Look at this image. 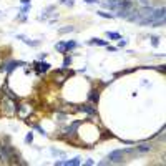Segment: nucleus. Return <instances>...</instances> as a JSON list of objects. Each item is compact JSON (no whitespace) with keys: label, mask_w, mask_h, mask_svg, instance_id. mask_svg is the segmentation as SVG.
<instances>
[{"label":"nucleus","mask_w":166,"mask_h":166,"mask_svg":"<svg viewBox=\"0 0 166 166\" xmlns=\"http://www.w3.org/2000/svg\"><path fill=\"white\" fill-rule=\"evenodd\" d=\"M2 113L5 115V116H13V115H17V105L15 101H13V98H4L2 100Z\"/></svg>","instance_id":"obj_1"},{"label":"nucleus","mask_w":166,"mask_h":166,"mask_svg":"<svg viewBox=\"0 0 166 166\" xmlns=\"http://www.w3.org/2000/svg\"><path fill=\"white\" fill-rule=\"evenodd\" d=\"M123 156H124L123 150H115L108 155V160L110 163H123Z\"/></svg>","instance_id":"obj_2"},{"label":"nucleus","mask_w":166,"mask_h":166,"mask_svg":"<svg viewBox=\"0 0 166 166\" xmlns=\"http://www.w3.org/2000/svg\"><path fill=\"white\" fill-rule=\"evenodd\" d=\"M78 126H80V123H73V124H70V126H68V128H65V130H63V133H65V135L67 136H72V135H75V133H77V128Z\"/></svg>","instance_id":"obj_3"},{"label":"nucleus","mask_w":166,"mask_h":166,"mask_svg":"<svg viewBox=\"0 0 166 166\" xmlns=\"http://www.w3.org/2000/svg\"><path fill=\"white\" fill-rule=\"evenodd\" d=\"M17 38H20L22 42H25L27 45H30V47H37V45L40 43V40H28V38L23 37V35H17Z\"/></svg>","instance_id":"obj_4"},{"label":"nucleus","mask_w":166,"mask_h":166,"mask_svg":"<svg viewBox=\"0 0 166 166\" xmlns=\"http://www.w3.org/2000/svg\"><path fill=\"white\" fill-rule=\"evenodd\" d=\"M77 165H82V160L80 158H73V160H65L63 161V166H77Z\"/></svg>","instance_id":"obj_5"},{"label":"nucleus","mask_w":166,"mask_h":166,"mask_svg":"<svg viewBox=\"0 0 166 166\" xmlns=\"http://www.w3.org/2000/svg\"><path fill=\"white\" fill-rule=\"evenodd\" d=\"M78 110H82V111H87L88 115H95V113H96L95 106H90V105H82V106H78Z\"/></svg>","instance_id":"obj_6"},{"label":"nucleus","mask_w":166,"mask_h":166,"mask_svg":"<svg viewBox=\"0 0 166 166\" xmlns=\"http://www.w3.org/2000/svg\"><path fill=\"white\" fill-rule=\"evenodd\" d=\"M88 45H103V47H108V42L100 40V38H91V40H88Z\"/></svg>","instance_id":"obj_7"},{"label":"nucleus","mask_w":166,"mask_h":166,"mask_svg":"<svg viewBox=\"0 0 166 166\" xmlns=\"http://www.w3.org/2000/svg\"><path fill=\"white\" fill-rule=\"evenodd\" d=\"M151 150V145H140L136 146V151H138V155H143V153H146V151Z\"/></svg>","instance_id":"obj_8"},{"label":"nucleus","mask_w":166,"mask_h":166,"mask_svg":"<svg viewBox=\"0 0 166 166\" xmlns=\"http://www.w3.org/2000/svg\"><path fill=\"white\" fill-rule=\"evenodd\" d=\"M48 68H50V65H48V63H45V62L37 63V70H38V72H47Z\"/></svg>","instance_id":"obj_9"},{"label":"nucleus","mask_w":166,"mask_h":166,"mask_svg":"<svg viewBox=\"0 0 166 166\" xmlns=\"http://www.w3.org/2000/svg\"><path fill=\"white\" fill-rule=\"evenodd\" d=\"M98 98H100V91H98V90H91V91H90V100L96 103V101H98Z\"/></svg>","instance_id":"obj_10"},{"label":"nucleus","mask_w":166,"mask_h":166,"mask_svg":"<svg viewBox=\"0 0 166 166\" xmlns=\"http://www.w3.org/2000/svg\"><path fill=\"white\" fill-rule=\"evenodd\" d=\"M55 77H57V80H55V82H57L58 85H62V83L65 82V80H67V78H65V77L62 75V72H55Z\"/></svg>","instance_id":"obj_11"},{"label":"nucleus","mask_w":166,"mask_h":166,"mask_svg":"<svg viewBox=\"0 0 166 166\" xmlns=\"http://www.w3.org/2000/svg\"><path fill=\"white\" fill-rule=\"evenodd\" d=\"M75 30V28H73L72 25H68V27H63V28H60V30H58V33H60V35H63V33H70V32H73Z\"/></svg>","instance_id":"obj_12"},{"label":"nucleus","mask_w":166,"mask_h":166,"mask_svg":"<svg viewBox=\"0 0 166 166\" xmlns=\"http://www.w3.org/2000/svg\"><path fill=\"white\" fill-rule=\"evenodd\" d=\"M57 52H60V53H67V50H65V43H57Z\"/></svg>","instance_id":"obj_13"},{"label":"nucleus","mask_w":166,"mask_h":166,"mask_svg":"<svg viewBox=\"0 0 166 166\" xmlns=\"http://www.w3.org/2000/svg\"><path fill=\"white\" fill-rule=\"evenodd\" d=\"M96 13H98V15L100 17H103V18H113V13H105V12H101V10H100V12H96Z\"/></svg>","instance_id":"obj_14"},{"label":"nucleus","mask_w":166,"mask_h":166,"mask_svg":"<svg viewBox=\"0 0 166 166\" xmlns=\"http://www.w3.org/2000/svg\"><path fill=\"white\" fill-rule=\"evenodd\" d=\"M151 45H153V47H158V45H160V37H151Z\"/></svg>","instance_id":"obj_15"},{"label":"nucleus","mask_w":166,"mask_h":166,"mask_svg":"<svg viewBox=\"0 0 166 166\" xmlns=\"http://www.w3.org/2000/svg\"><path fill=\"white\" fill-rule=\"evenodd\" d=\"M77 47V43L75 42H68V43H65V50H72V48Z\"/></svg>","instance_id":"obj_16"},{"label":"nucleus","mask_w":166,"mask_h":166,"mask_svg":"<svg viewBox=\"0 0 166 166\" xmlns=\"http://www.w3.org/2000/svg\"><path fill=\"white\" fill-rule=\"evenodd\" d=\"M52 155H55V156H65V153L63 151H60V150H55V148H52Z\"/></svg>","instance_id":"obj_17"},{"label":"nucleus","mask_w":166,"mask_h":166,"mask_svg":"<svg viewBox=\"0 0 166 166\" xmlns=\"http://www.w3.org/2000/svg\"><path fill=\"white\" fill-rule=\"evenodd\" d=\"M165 25V18H160V20L153 22V27H163Z\"/></svg>","instance_id":"obj_18"},{"label":"nucleus","mask_w":166,"mask_h":166,"mask_svg":"<svg viewBox=\"0 0 166 166\" xmlns=\"http://www.w3.org/2000/svg\"><path fill=\"white\" fill-rule=\"evenodd\" d=\"M106 37H108V38H120V33H116V32H108Z\"/></svg>","instance_id":"obj_19"},{"label":"nucleus","mask_w":166,"mask_h":166,"mask_svg":"<svg viewBox=\"0 0 166 166\" xmlns=\"http://www.w3.org/2000/svg\"><path fill=\"white\" fill-rule=\"evenodd\" d=\"M33 128H35V130L38 131V133H40V135H47V133H45V130H43V128H42L40 124H33Z\"/></svg>","instance_id":"obj_20"},{"label":"nucleus","mask_w":166,"mask_h":166,"mask_svg":"<svg viewBox=\"0 0 166 166\" xmlns=\"http://www.w3.org/2000/svg\"><path fill=\"white\" fill-rule=\"evenodd\" d=\"M70 63H72V60H70V57H67V58H65V60H63V67L67 68L68 65H70Z\"/></svg>","instance_id":"obj_21"},{"label":"nucleus","mask_w":166,"mask_h":166,"mask_svg":"<svg viewBox=\"0 0 166 166\" xmlns=\"http://www.w3.org/2000/svg\"><path fill=\"white\" fill-rule=\"evenodd\" d=\"M32 140H33V135H32V133H28V135L25 136V141H27V143H32Z\"/></svg>","instance_id":"obj_22"},{"label":"nucleus","mask_w":166,"mask_h":166,"mask_svg":"<svg viewBox=\"0 0 166 166\" xmlns=\"http://www.w3.org/2000/svg\"><path fill=\"white\" fill-rule=\"evenodd\" d=\"M18 20H27V13L20 12V15H18Z\"/></svg>","instance_id":"obj_23"},{"label":"nucleus","mask_w":166,"mask_h":166,"mask_svg":"<svg viewBox=\"0 0 166 166\" xmlns=\"http://www.w3.org/2000/svg\"><path fill=\"white\" fill-rule=\"evenodd\" d=\"M60 2H62V4H67L68 7H72V5H73V2H72V0H60Z\"/></svg>","instance_id":"obj_24"},{"label":"nucleus","mask_w":166,"mask_h":166,"mask_svg":"<svg viewBox=\"0 0 166 166\" xmlns=\"http://www.w3.org/2000/svg\"><path fill=\"white\" fill-rule=\"evenodd\" d=\"M85 4H98V0H85Z\"/></svg>","instance_id":"obj_25"},{"label":"nucleus","mask_w":166,"mask_h":166,"mask_svg":"<svg viewBox=\"0 0 166 166\" xmlns=\"http://www.w3.org/2000/svg\"><path fill=\"white\" fill-rule=\"evenodd\" d=\"M85 165H87V166H91V165H95V161H93V160H88Z\"/></svg>","instance_id":"obj_26"},{"label":"nucleus","mask_w":166,"mask_h":166,"mask_svg":"<svg viewBox=\"0 0 166 166\" xmlns=\"http://www.w3.org/2000/svg\"><path fill=\"white\" fill-rule=\"evenodd\" d=\"M22 4H23V5H28V4H30V0H20Z\"/></svg>","instance_id":"obj_27"},{"label":"nucleus","mask_w":166,"mask_h":166,"mask_svg":"<svg viewBox=\"0 0 166 166\" xmlns=\"http://www.w3.org/2000/svg\"><path fill=\"white\" fill-rule=\"evenodd\" d=\"M110 2H111V4H113V2H118V0H110Z\"/></svg>","instance_id":"obj_28"}]
</instances>
